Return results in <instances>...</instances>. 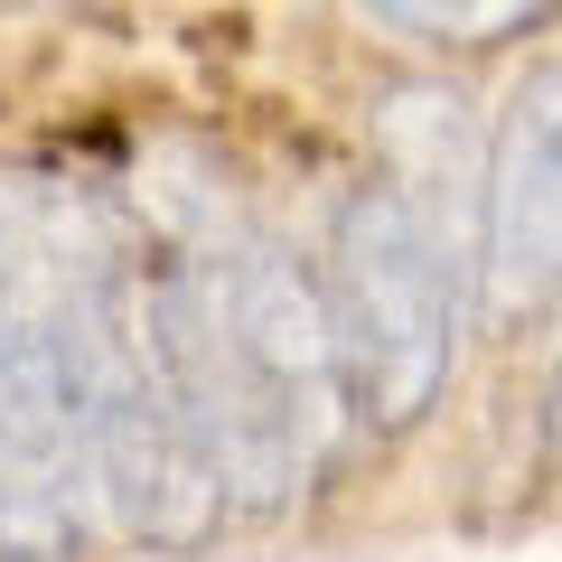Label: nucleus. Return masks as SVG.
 Here are the masks:
<instances>
[{"mask_svg":"<svg viewBox=\"0 0 562 562\" xmlns=\"http://www.w3.org/2000/svg\"><path fill=\"white\" fill-rule=\"evenodd\" d=\"M328 319H338L347 413L366 431H413L450 394L460 366V254L450 225H431L394 179L347 188L328 235Z\"/></svg>","mask_w":562,"mask_h":562,"instance_id":"obj_1","label":"nucleus"},{"mask_svg":"<svg viewBox=\"0 0 562 562\" xmlns=\"http://www.w3.org/2000/svg\"><path fill=\"white\" fill-rule=\"evenodd\" d=\"M216 272H225V338H235L244 384L272 413V431L301 450V469H319L338 422H347V366H338L328 281L281 235H235L216 254Z\"/></svg>","mask_w":562,"mask_h":562,"instance_id":"obj_2","label":"nucleus"},{"mask_svg":"<svg viewBox=\"0 0 562 562\" xmlns=\"http://www.w3.org/2000/svg\"><path fill=\"white\" fill-rule=\"evenodd\" d=\"M562 291V66H535L479 160V301L535 319Z\"/></svg>","mask_w":562,"mask_h":562,"instance_id":"obj_3","label":"nucleus"},{"mask_svg":"<svg viewBox=\"0 0 562 562\" xmlns=\"http://www.w3.org/2000/svg\"><path fill=\"white\" fill-rule=\"evenodd\" d=\"M357 10L413 47H441V57H487V47H516L562 20V0H357Z\"/></svg>","mask_w":562,"mask_h":562,"instance_id":"obj_4","label":"nucleus"},{"mask_svg":"<svg viewBox=\"0 0 562 562\" xmlns=\"http://www.w3.org/2000/svg\"><path fill=\"white\" fill-rule=\"evenodd\" d=\"M553 450H562V375H553Z\"/></svg>","mask_w":562,"mask_h":562,"instance_id":"obj_5","label":"nucleus"}]
</instances>
